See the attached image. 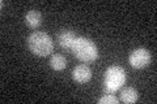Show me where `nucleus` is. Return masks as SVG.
<instances>
[{"instance_id": "nucleus-1", "label": "nucleus", "mask_w": 157, "mask_h": 104, "mask_svg": "<svg viewBox=\"0 0 157 104\" xmlns=\"http://www.w3.org/2000/svg\"><path fill=\"white\" fill-rule=\"evenodd\" d=\"M28 48L33 55L48 56L54 51V42L50 35L43 31H34L28 37Z\"/></svg>"}, {"instance_id": "nucleus-2", "label": "nucleus", "mask_w": 157, "mask_h": 104, "mask_svg": "<svg viewBox=\"0 0 157 104\" xmlns=\"http://www.w3.org/2000/svg\"><path fill=\"white\" fill-rule=\"evenodd\" d=\"M72 52L82 63H93L98 57V48L94 42L85 37H77L72 47Z\"/></svg>"}, {"instance_id": "nucleus-3", "label": "nucleus", "mask_w": 157, "mask_h": 104, "mask_svg": "<svg viewBox=\"0 0 157 104\" xmlns=\"http://www.w3.org/2000/svg\"><path fill=\"white\" fill-rule=\"evenodd\" d=\"M126 83V72L119 65H111L106 69L104 76V90L106 94H113Z\"/></svg>"}, {"instance_id": "nucleus-4", "label": "nucleus", "mask_w": 157, "mask_h": 104, "mask_svg": "<svg viewBox=\"0 0 157 104\" xmlns=\"http://www.w3.org/2000/svg\"><path fill=\"white\" fill-rule=\"evenodd\" d=\"M151 52L145 48H136L130 53L128 63L132 68L135 69H143L149 65L151 63Z\"/></svg>"}, {"instance_id": "nucleus-5", "label": "nucleus", "mask_w": 157, "mask_h": 104, "mask_svg": "<svg viewBox=\"0 0 157 104\" xmlns=\"http://www.w3.org/2000/svg\"><path fill=\"white\" fill-rule=\"evenodd\" d=\"M76 38L77 35L75 34V31L68 30V29H63L58 34V43L60 46V48L64 49V51H72V47H73V43H75Z\"/></svg>"}, {"instance_id": "nucleus-6", "label": "nucleus", "mask_w": 157, "mask_h": 104, "mask_svg": "<svg viewBox=\"0 0 157 104\" xmlns=\"http://www.w3.org/2000/svg\"><path fill=\"white\" fill-rule=\"evenodd\" d=\"M72 78L73 81L77 83H86L92 80V70L90 68L85 65V64H81V65L75 66L72 72Z\"/></svg>"}, {"instance_id": "nucleus-7", "label": "nucleus", "mask_w": 157, "mask_h": 104, "mask_svg": "<svg viewBox=\"0 0 157 104\" xmlns=\"http://www.w3.org/2000/svg\"><path fill=\"white\" fill-rule=\"evenodd\" d=\"M25 23L29 27L32 29H37L39 25L42 23V14L37 9H30L25 14Z\"/></svg>"}, {"instance_id": "nucleus-8", "label": "nucleus", "mask_w": 157, "mask_h": 104, "mask_svg": "<svg viewBox=\"0 0 157 104\" xmlns=\"http://www.w3.org/2000/svg\"><path fill=\"white\" fill-rule=\"evenodd\" d=\"M48 64H50V66L54 69V70L60 72L63 69H66V66H67V59L63 55H60V53H55V55H52L50 57Z\"/></svg>"}, {"instance_id": "nucleus-9", "label": "nucleus", "mask_w": 157, "mask_h": 104, "mask_svg": "<svg viewBox=\"0 0 157 104\" xmlns=\"http://www.w3.org/2000/svg\"><path fill=\"white\" fill-rule=\"evenodd\" d=\"M137 100V91L132 87H124L121 91V102L126 104H132Z\"/></svg>"}, {"instance_id": "nucleus-10", "label": "nucleus", "mask_w": 157, "mask_h": 104, "mask_svg": "<svg viewBox=\"0 0 157 104\" xmlns=\"http://www.w3.org/2000/svg\"><path fill=\"white\" fill-rule=\"evenodd\" d=\"M98 103L100 104H117V103H119V99L114 96L113 94H105L104 96H101L98 99Z\"/></svg>"}]
</instances>
